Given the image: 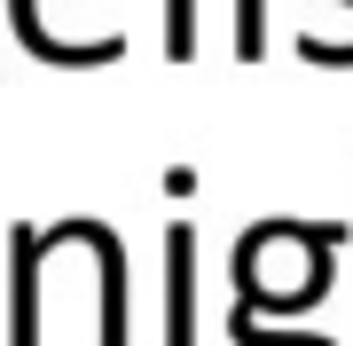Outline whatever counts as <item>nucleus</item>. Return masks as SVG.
<instances>
[{
    "label": "nucleus",
    "mask_w": 353,
    "mask_h": 346,
    "mask_svg": "<svg viewBox=\"0 0 353 346\" xmlns=\"http://www.w3.org/2000/svg\"><path fill=\"white\" fill-rule=\"evenodd\" d=\"M338 8H353V0H338ZM299 55H306V64H330V71H353V39H345V48H330V39H299Z\"/></svg>",
    "instance_id": "423d86ee"
},
{
    "label": "nucleus",
    "mask_w": 353,
    "mask_h": 346,
    "mask_svg": "<svg viewBox=\"0 0 353 346\" xmlns=\"http://www.w3.org/2000/svg\"><path fill=\"white\" fill-rule=\"evenodd\" d=\"M165 346H196V229H165Z\"/></svg>",
    "instance_id": "f257e3e1"
},
{
    "label": "nucleus",
    "mask_w": 353,
    "mask_h": 346,
    "mask_svg": "<svg viewBox=\"0 0 353 346\" xmlns=\"http://www.w3.org/2000/svg\"><path fill=\"white\" fill-rule=\"evenodd\" d=\"M259 48H267V0H236V55L252 64Z\"/></svg>",
    "instance_id": "39448f33"
},
{
    "label": "nucleus",
    "mask_w": 353,
    "mask_h": 346,
    "mask_svg": "<svg viewBox=\"0 0 353 346\" xmlns=\"http://www.w3.org/2000/svg\"><path fill=\"white\" fill-rule=\"evenodd\" d=\"M165 48H173V64L196 55V0H165Z\"/></svg>",
    "instance_id": "20e7f679"
},
{
    "label": "nucleus",
    "mask_w": 353,
    "mask_h": 346,
    "mask_svg": "<svg viewBox=\"0 0 353 346\" xmlns=\"http://www.w3.org/2000/svg\"><path fill=\"white\" fill-rule=\"evenodd\" d=\"M63 236H79L102 260V338L94 346H126V252H118V236L102 220H63Z\"/></svg>",
    "instance_id": "f03ea898"
},
{
    "label": "nucleus",
    "mask_w": 353,
    "mask_h": 346,
    "mask_svg": "<svg viewBox=\"0 0 353 346\" xmlns=\"http://www.w3.org/2000/svg\"><path fill=\"white\" fill-rule=\"evenodd\" d=\"M16 338L8 346H39V229H16Z\"/></svg>",
    "instance_id": "7ed1b4c3"
}]
</instances>
